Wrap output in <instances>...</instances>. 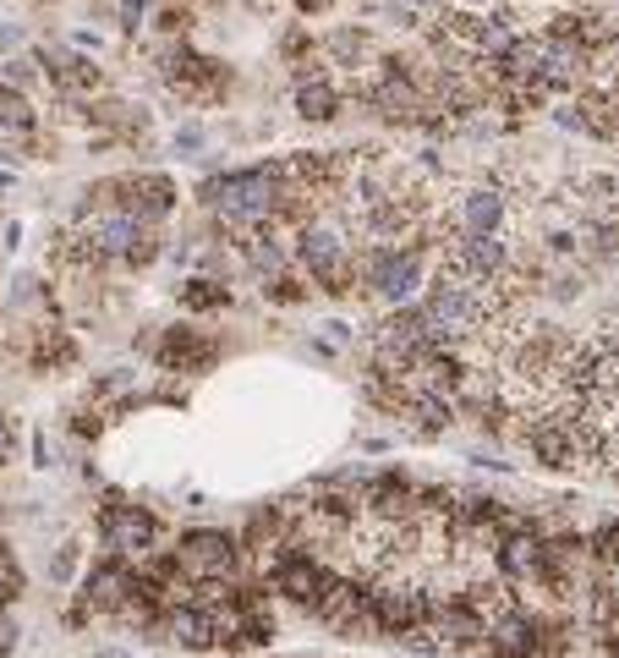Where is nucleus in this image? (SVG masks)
Returning <instances> with one entry per match:
<instances>
[{
  "label": "nucleus",
  "instance_id": "nucleus-1",
  "mask_svg": "<svg viewBox=\"0 0 619 658\" xmlns=\"http://www.w3.org/2000/svg\"><path fill=\"white\" fill-rule=\"evenodd\" d=\"M214 214L225 225H269L275 214H285V181L275 165H258V171H231L220 181L203 187Z\"/></svg>",
  "mask_w": 619,
  "mask_h": 658
},
{
  "label": "nucleus",
  "instance_id": "nucleus-2",
  "mask_svg": "<svg viewBox=\"0 0 619 658\" xmlns=\"http://www.w3.org/2000/svg\"><path fill=\"white\" fill-rule=\"evenodd\" d=\"M296 252H302V263L313 269V280H318L324 291L340 296V291L357 285V258H351V242H346V225H340V220H313V225H302Z\"/></svg>",
  "mask_w": 619,
  "mask_h": 658
},
{
  "label": "nucleus",
  "instance_id": "nucleus-3",
  "mask_svg": "<svg viewBox=\"0 0 619 658\" xmlns=\"http://www.w3.org/2000/svg\"><path fill=\"white\" fill-rule=\"evenodd\" d=\"M176 565L182 576L192 581H225L236 571V538L231 532H214V527H198L176 543Z\"/></svg>",
  "mask_w": 619,
  "mask_h": 658
},
{
  "label": "nucleus",
  "instance_id": "nucleus-4",
  "mask_svg": "<svg viewBox=\"0 0 619 658\" xmlns=\"http://www.w3.org/2000/svg\"><path fill=\"white\" fill-rule=\"evenodd\" d=\"M428 631L439 636L444 653H482V642H488V620H482L466 598H439V592H433Z\"/></svg>",
  "mask_w": 619,
  "mask_h": 658
},
{
  "label": "nucleus",
  "instance_id": "nucleus-5",
  "mask_svg": "<svg viewBox=\"0 0 619 658\" xmlns=\"http://www.w3.org/2000/svg\"><path fill=\"white\" fill-rule=\"evenodd\" d=\"M373 609H378L384 636H406V631L428 625V614H433V592L417 587V581H384V587H373Z\"/></svg>",
  "mask_w": 619,
  "mask_h": 658
},
{
  "label": "nucleus",
  "instance_id": "nucleus-6",
  "mask_svg": "<svg viewBox=\"0 0 619 658\" xmlns=\"http://www.w3.org/2000/svg\"><path fill=\"white\" fill-rule=\"evenodd\" d=\"M100 532H105V543H110L121 560H149L154 543H160V516H149V510H138V505H110L105 521H100Z\"/></svg>",
  "mask_w": 619,
  "mask_h": 658
},
{
  "label": "nucleus",
  "instance_id": "nucleus-7",
  "mask_svg": "<svg viewBox=\"0 0 619 658\" xmlns=\"http://www.w3.org/2000/svg\"><path fill=\"white\" fill-rule=\"evenodd\" d=\"M143 220L132 209H100L89 225H83V247L94 258H132V247L143 242Z\"/></svg>",
  "mask_w": 619,
  "mask_h": 658
},
{
  "label": "nucleus",
  "instance_id": "nucleus-8",
  "mask_svg": "<svg viewBox=\"0 0 619 658\" xmlns=\"http://www.w3.org/2000/svg\"><path fill=\"white\" fill-rule=\"evenodd\" d=\"M132 603H138V576L121 560L83 576V609H94V614H127Z\"/></svg>",
  "mask_w": 619,
  "mask_h": 658
},
{
  "label": "nucleus",
  "instance_id": "nucleus-9",
  "mask_svg": "<svg viewBox=\"0 0 619 658\" xmlns=\"http://www.w3.org/2000/svg\"><path fill=\"white\" fill-rule=\"evenodd\" d=\"M324 581H329V571H324L313 554H302V549H296V554H280V565H275V592L291 598V603H302V609L318 603Z\"/></svg>",
  "mask_w": 619,
  "mask_h": 658
},
{
  "label": "nucleus",
  "instance_id": "nucleus-10",
  "mask_svg": "<svg viewBox=\"0 0 619 658\" xmlns=\"http://www.w3.org/2000/svg\"><path fill=\"white\" fill-rule=\"evenodd\" d=\"M537 620L526 609H510L504 620L488 625V642H482V658H532L537 653Z\"/></svg>",
  "mask_w": 619,
  "mask_h": 658
},
{
  "label": "nucleus",
  "instance_id": "nucleus-11",
  "mask_svg": "<svg viewBox=\"0 0 619 658\" xmlns=\"http://www.w3.org/2000/svg\"><path fill=\"white\" fill-rule=\"evenodd\" d=\"M165 642H176V647H187V653L220 647L209 603H176V609H165Z\"/></svg>",
  "mask_w": 619,
  "mask_h": 658
},
{
  "label": "nucleus",
  "instance_id": "nucleus-12",
  "mask_svg": "<svg viewBox=\"0 0 619 658\" xmlns=\"http://www.w3.org/2000/svg\"><path fill=\"white\" fill-rule=\"evenodd\" d=\"M121 209H132L143 225L149 220H165L171 209H176V187H171V176H154V171H143V176H127L121 181Z\"/></svg>",
  "mask_w": 619,
  "mask_h": 658
},
{
  "label": "nucleus",
  "instance_id": "nucleus-13",
  "mask_svg": "<svg viewBox=\"0 0 619 658\" xmlns=\"http://www.w3.org/2000/svg\"><path fill=\"white\" fill-rule=\"evenodd\" d=\"M504 192L499 187H471L460 203H455V225L460 236H488V231H504Z\"/></svg>",
  "mask_w": 619,
  "mask_h": 658
},
{
  "label": "nucleus",
  "instance_id": "nucleus-14",
  "mask_svg": "<svg viewBox=\"0 0 619 658\" xmlns=\"http://www.w3.org/2000/svg\"><path fill=\"white\" fill-rule=\"evenodd\" d=\"M493 560H499V571H504L510 581H542V538H537L532 527L510 532Z\"/></svg>",
  "mask_w": 619,
  "mask_h": 658
},
{
  "label": "nucleus",
  "instance_id": "nucleus-15",
  "mask_svg": "<svg viewBox=\"0 0 619 658\" xmlns=\"http://www.w3.org/2000/svg\"><path fill=\"white\" fill-rule=\"evenodd\" d=\"M160 363L165 368H209L214 363V341H203L198 336V329H171V336H165V346H160Z\"/></svg>",
  "mask_w": 619,
  "mask_h": 658
},
{
  "label": "nucleus",
  "instance_id": "nucleus-16",
  "mask_svg": "<svg viewBox=\"0 0 619 658\" xmlns=\"http://www.w3.org/2000/svg\"><path fill=\"white\" fill-rule=\"evenodd\" d=\"M34 132V110L17 89H0V143H28Z\"/></svg>",
  "mask_w": 619,
  "mask_h": 658
},
{
  "label": "nucleus",
  "instance_id": "nucleus-17",
  "mask_svg": "<svg viewBox=\"0 0 619 658\" xmlns=\"http://www.w3.org/2000/svg\"><path fill=\"white\" fill-rule=\"evenodd\" d=\"M335 105H340V99H335L329 78H313V83H302V89H296V110H302L307 121H329V116H335Z\"/></svg>",
  "mask_w": 619,
  "mask_h": 658
},
{
  "label": "nucleus",
  "instance_id": "nucleus-18",
  "mask_svg": "<svg viewBox=\"0 0 619 658\" xmlns=\"http://www.w3.org/2000/svg\"><path fill=\"white\" fill-rule=\"evenodd\" d=\"M182 302L198 307V313H203V307H220V302H225V285H214V280H187V285H182Z\"/></svg>",
  "mask_w": 619,
  "mask_h": 658
},
{
  "label": "nucleus",
  "instance_id": "nucleus-19",
  "mask_svg": "<svg viewBox=\"0 0 619 658\" xmlns=\"http://www.w3.org/2000/svg\"><path fill=\"white\" fill-rule=\"evenodd\" d=\"M367 50V39L362 34H329V56H340L346 67H357V56Z\"/></svg>",
  "mask_w": 619,
  "mask_h": 658
},
{
  "label": "nucleus",
  "instance_id": "nucleus-20",
  "mask_svg": "<svg viewBox=\"0 0 619 658\" xmlns=\"http://www.w3.org/2000/svg\"><path fill=\"white\" fill-rule=\"evenodd\" d=\"M592 554H597L603 565H619V521H608V527L592 538Z\"/></svg>",
  "mask_w": 619,
  "mask_h": 658
},
{
  "label": "nucleus",
  "instance_id": "nucleus-21",
  "mask_svg": "<svg viewBox=\"0 0 619 658\" xmlns=\"http://www.w3.org/2000/svg\"><path fill=\"white\" fill-rule=\"evenodd\" d=\"M17 636H23V625H17L12 614H0V658H7V653H17Z\"/></svg>",
  "mask_w": 619,
  "mask_h": 658
},
{
  "label": "nucleus",
  "instance_id": "nucleus-22",
  "mask_svg": "<svg viewBox=\"0 0 619 658\" xmlns=\"http://www.w3.org/2000/svg\"><path fill=\"white\" fill-rule=\"evenodd\" d=\"M72 571H78V543H67V549L56 554V565H50V576H56V581H67Z\"/></svg>",
  "mask_w": 619,
  "mask_h": 658
},
{
  "label": "nucleus",
  "instance_id": "nucleus-23",
  "mask_svg": "<svg viewBox=\"0 0 619 658\" xmlns=\"http://www.w3.org/2000/svg\"><path fill=\"white\" fill-rule=\"evenodd\" d=\"M12 450H17V428H12V418H0V467L12 461Z\"/></svg>",
  "mask_w": 619,
  "mask_h": 658
},
{
  "label": "nucleus",
  "instance_id": "nucleus-24",
  "mask_svg": "<svg viewBox=\"0 0 619 658\" xmlns=\"http://www.w3.org/2000/svg\"><path fill=\"white\" fill-rule=\"evenodd\" d=\"M0 78H7L12 89H23L28 83V61H7V67H0Z\"/></svg>",
  "mask_w": 619,
  "mask_h": 658
},
{
  "label": "nucleus",
  "instance_id": "nucleus-25",
  "mask_svg": "<svg viewBox=\"0 0 619 658\" xmlns=\"http://www.w3.org/2000/svg\"><path fill=\"white\" fill-rule=\"evenodd\" d=\"M176 149H187V154L203 149V132H198V127H182V132H176Z\"/></svg>",
  "mask_w": 619,
  "mask_h": 658
},
{
  "label": "nucleus",
  "instance_id": "nucleus-26",
  "mask_svg": "<svg viewBox=\"0 0 619 658\" xmlns=\"http://www.w3.org/2000/svg\"><path fill=\"white\" fill-rule=\"evenodd\" d=\"M149 12V0H121V17H127V28H138V17Z\"/></svg>",
  "mask_w": 619,
  "mask_h": 658
},
{
  "label": "nucleus",
  "instance_id": "nucleus-27",
  "mask_svg": "<svg viewBox=\"0 0 619 658\" xmlns=\"http://www.w3.org/2000/svg\"><path fill=\"white\" fill-rule=\"evenodd\" d=\"M296 7H307V12H313V7H329V0H296Z\"/></svg>",
  "mask_w": 619,
  "mask_h": 658
}]
</instances>
